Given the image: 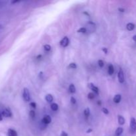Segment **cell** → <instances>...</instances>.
<instances>
[{"label":"cell","instance_id":"6da1fadb","mask_svg":"<svg viewBox=\"0 0 136 136\" xmlns=\"http://www.w3.org/2000/svg\"><path fill=\"white\" fill-rule=\"evenodd\" d=\"M23 97L24 100L25 102H29L30 101V94L29 91L27 88H24L23 92Z\"/></svg>","mask_w":136,"mask_h":136},{"label":"cell","instance_id":"7a4b0ae2","mask_svg":"<svg viewBox=\"0 0 136 136\" xmlns=\"http://www.w3.org/2000/svg\"><path fill=\"white\" fill-rule=\"evenodd\" d=\"M130 129L133 133L136 131V120L134 118H131L130 120Z\"/></svg>","mask_w":136,"mask_h":136},{"label":"cell","instance_id":"3957f363","mask_svg":"<svg viewBox=\"0 0 136 136\" xmlns=\"http://www.w3.org/2000/svg\"><path fill=\"white\" fill-rule=\"evenodd\" d=\"M118 80L120 83H124L125 81V78H124V72L122 70V68H120V70L118 74Z\"/></svg>","mask_w":136,"mask_h":136},{"label":"cell","instance_id":"277c9868","mask_svg":"<svg viewBox=\"0 0 136 136\" xmlns=\"http://www.w3.org/2000/svg\"><path fill=\"white\" fill-rule=\"evenodd\" d=\"M2 116L6 117V118H9L12 116V113H11L10 110L8 109V108H6L2 112Z\"/></svg>","mask_w":136,"mask_h":136},{"label":"cell","instance_id":"5b68a950","mask_svg":"<svg viewBox=\"0 0 136 136\" xmlns=\"http://www.w3.org/2000/svg\"><path fill=\"white\" fill-rule=\"evenodd\" d=\"M60 44L62 47H67L69 44V39H68L67 37H65L63 38V39L61 40V42H60Z\"/></svg>","mask_w":136,"mask_h":136},{"label":"cell","instance_id":"8992f818","mask_svg":"<svg viewBox=\"0 0 136 136\" xmlns=\"http://www.w3.org/2000/svg\"><path fill=\"white\" fill-rule=\"evenodd\" d=\"M42 122L45 124H49L51 122V118L48 115H45V116L43 117Z\"/></svg>","mask_w":136,"mask_h":136},{"label":"cell","instance_id":"52a82bcc","mask_svg":"<svg viewBox=\"0 0 136 136\" xmlns=\"http://www.w3.org/2000/svg\"><path fill=\"white\" fill-rule=\"evenodd\" d=\"M88 87H89V88H90V89H91L92 90H93V91L95 93H96L97 94H98L99 93L98 88L95 86L94 84H92V83H89V84H88Z\"/></svg>","mask_w":136,"mask_h":136},{"label":"cell","instance_id":"ba28073f","mask_svg":"<svg viewBox=\"0 0 136 136\" xmlns=\"http://www.w3.org/2000/svg\"><path fill=\"white\" fill-rule=\"evenodd\" d=\"M95 27H96V24L94 23H93V22H90L88 24V25H87V27H86V31H87V29H88L89 31H90V32H92V30L91 29L92 28V29H93L94 31L95 30Z\"/></svg>","mask_w":136,"mask_h":136},{"label":"cell","instance_id":"9c48e42d","mask_svg":"<svg viewBox=\"0 0 136 136\" xmlns=\"http://www.w3.org/2000/svg\"><path fill=\"white\" fill-rule=\"evenodd\" d=\"M121 99H122V96H121V94H116L114 96V98L113 100H114V102L115 103L118 104V103L120 102V101H121Z\"/></svg>","mask_w":136,"mask_h":136},{"label":"cell","instance_id":"30bf717a","mask_svg":"<svg viewBox=\"0 0 136 136\" xmlns=\"http://www.w3.org/2000/svg\"><path fill=\"white\" fill-rule=\"evenodd\" d=\"M45 100H46V101H47L48 103H51V102L53 101V96H52L51 94H48L46 95Z\"/></svg>","mask_w":136,"mask_h":136},{"label":"cell","instance_id":"8fae6325","mask_svg":"<svg viewBox=\"0 0 136 136\" xmlns=\"http://www.w3.org/2000/svg\"><path fill=\"white\" fill-rule=\"evenodd\" d=\"M118 123L120 125H124L125 124V119L122 116H120L119 115L118 116Z\"/></svg>","mask_w":136,"mask_h":136},{"label":"cell","instance_id":"7c38bea8","mask_svg":"<svg viewBox=\"0 0 136 136\" xmlns=\"http://www.w3.org/2000/svg\"><path fill=\"white\" fill-rule=\"evenodd\" d=\"M8 136H17V133L14 129H8Z\"/></svg>","mask_w":136,"mask_h":136},{"label":"cell","instance_id":"4fadbf2b","mask_svg":"<svg viewBox=\"0 0 136 136\" xmlns=\"http://www.w3.org/2000/svg\"><path fill=\"white\" fill-rule=\"evenodd\" d=\"M126 28L128 31H133L135 28V25L133 23H127L126 25Z\"/></svg>","mask_w":136,"mask_h":136},{"label":"cell","instance_id":"5bb4252c","mask_svg":"<svg viewBox=\"0 0 136 136\" xmlns=\"http://www.w3.org/2000/svg\"><path fill=\"white\" fill-rule=\"evenodd\" d=\"M108 74L110 75H112L114 72V66L112 65H110L108 66Z\"/></svg>","mask_w":136,"mask_h":136},{"label":"cell","instance_id":"9a60e30c","mask_svg":"<svg viewBox=\"0 0 136 136\" xmlns=\"http://www.w3.org/2000/svg\"><path fill=\"white\" fill-rule=\"evenodd\" d=\"M123 131H124V129L122 128V127H118L117 128V129L116 130V135L117 136H120V135L122 134V133H123Z\"/></svg>","mask_w":136,"mask_h":136},{"label":"cell","instance_id":"2e32d148","mask_svg":"<svg viewBox=\"0 0 136 136\" xmlns=\"http://www.w3.org/2000/svg\"><path fill=\"white\" fill-rule=\"evenodd\" d=\"M69 92H70V93H75L76 88L75 86L73 84H70V86H69Z\"/></svg>","mask_w":136,"mask_h":136},{"label":"cell","instance_id":"e0dca14e","mask_svg":"<svg viewBox=\"0 0 136 136\" xmlns=\"http://www.w3.org/2000/svg\"><path fill=\"white\" fill-rule=\"evenodd\" d=\"M50 108L53 110V111H57L59 109V106H58L57 104L56 103H52L50 106Z\"/></svg>","mask_w":136,"mask_h":136},{"label":"cell","instance_id":"ac0fdd59","mask_svg":"<svg viewBox=\"0 0 136 136\" xmlns=\"http://www.w3.org/2000/svg\"><path fill=\"white\" fill-rule=\"evenodd\" d=\"M77 32L80 33H85L86 32V29L85 27H81L77 31Z\"/></svg>","mask_w":136,"mask_h":136},{"label":"cell","instance_id":"d6986e66","mask_svg":"<svg viewBox=\"0 0 136 136\" xmlns=\"http://www.w3.org/2000/svg\"><path fill=\"white\" fill-rule=\"evenodd\" d=\"M84 114L85 115V116L88 117L90 115V108L89 107H86V109L84 110Z\"/></svg>","mask_w":136,"mask_h":136},{"label":"cell","instance_id":"ffe728a7","mask_svg":"<svg viewBox=\"0 0 136 136\" xmlns=\"http://www.w3.org/2000/svg\"><path fill=\"white\" fill-rule=\"evenodd\" d=\"M44 49H45L46 51H49L51 49V47H50V45H44Z\"/></svg>","mask_w":136,"mask_h":136},{"label":"cell","instance_id":"44dd1931","mask_svg":"<svg viewBox=\"0 0 136 136\" xmlns=\"http://www.w3.org/2000/svg\"><path fill=\"white\" fill-rule=\"evenodd\" d=\"M68 67H69L70 68H72V69H75V68H77V66L75 63H70V65H69Z\"/></svg>","mask_w":136,"mask_h":136},{"label":"cell","instance_id":"7402d4cb","mask_svg":"<svg viewBox=\"0 0 136 136\" xmlns=\"http://www.w3.org/2000/svg\"><path fill=\"white\" fill-rule=\"evenodd\" d=\"M94 97H95L94 94H93L92 92H90V93H89L88 94V99H90V100H92V99L94 98Z\"/></svg>","mask_w":136,"mask_h":136},{"label":"cell","instance_id":"603a6c76","mask_svg":"<svg viewBox=\"0 0 136 136\" xmlns=\"http://www.w3.org/2000/svg\"><path fill=\"white\" fill-rule=\"evenodd\" d=\"M98 63L99 66L101 67V68H102V67L104 66V61H102V60H99V61H98Z\"/></svg>","mask_w":136,"mask_h":136},{"label":"cell","instance_id":"cb8c5ba5","mask_svg":"<svg viewBox=\"0 0 136 136\" xmlns=\"http://www.w3.org/2000/svg\"><path fill=\"white\" fill-rule=\"evenodd\" d=\"M29 115L32 118H34L35 116V112L33 110H31L30 112H29Z\"/></svg>","mask_w":136,"mask_h":136},{"label":"cell","instance_id":"d4e9b609","mask_svg":"<svg viewBox=\"0 0 136 136\" xmlns=\"http://www.w3.org/2000/svg\"><path fill=\"white\" fill-rule=\"evenodd\" d=\"M102 112H103V113L105 114H109L108 110H107V108H106V107H103V108H102Z\"/></svg>","mask_w":136,"mask_h":136},{"label":"cell","instance_id":"484cf974","mask_svg":"<svg viewBox=\"0 0 136 136\" xmlns=\"http://www.w3.org/2000/svg\"><path fill=\"white\" fill-rule=\"evenodd\" d=\"M70 102L72 104H76V100L75 98H74V97H71V98H70Z\"/></svg>","mask_w":136,"mask_h":136},{"label":"cell","instance_id":"4316f807","mask_svg":"<svg viewBox=\"0 0 136 136\" xmlns=\"http://www.w3.org/2000/svg\"><path fill=\"white\" fill-rule=\"evenodd\" d=\"M30 106L33 107V108H36V103L35 102H31L30 104Z\"/></svg>","mask_w":136,"mask_h":136},{"label":"cell","instance_id":"83f0119b","mask_svg":"<svg viewBox=\"0 0 136 136\" xmlns=\"http://www.w3.org/2000/svg\"><path fill=\"white\" fill-rule=\"evenodd\" d=\"M61 136H68V134H67V133H66L65 131H62Z\"/></svg>","mask_w":136,"mask_h":136},{"label":"cell","instance_id":"f1b7e54d","mask_svg":"<svg viewBox=\"0 0 136 136\" xmlns=\"http://www.w3.org/2000/svg\"><path fill=\"white\" fill-rule=\"evenodd\" d=\"M102 51H103L105 54H107V48H102Z\"/></svg>","mask_w":136,"mask_h":136},{"label":"cell","instance_id":"f546056e","mask_svg":"<svg viewBox=\"0 0 136 136\" xmlns=\"http://www.w3.org/2000/svg\"><path fill=\"white\" fill-rule=\"evenodd\" d=\"M118 10H119V11H121V12H124V11H125V9H123V8H119Z\"/></svg>","mask_w":136,"mask_h":136},{"label":"cell","instance_id":"4dcf8cb0","mask_svg":"<svg viewBox=\"0 0 136 136\" xmlns=\"http://www.w3.org/2000/svg\"><path fill=\"white\" fill-rule=\"evenodd\" d=\"M92 129H88V130L86 131V133H89L92 132Z\"/></svg>","mask_w":136,"mask_h":136},{"label":"cell","instance_id":"1f68e13d","mask_svg":"<svg viewBox=\"0 0 136 136\" xmlns=\"http://www.w3.org/2000/svg\"><path fill=\"white\" fill-rule=\"evenodd\" d=\"M2 120H3V116H2V112H0V121H2Z\"/></svg>","mask_w":136,"mask_h":136},{"label":"cell","instance_id":"d6a6232c","mask_svg":"<svg viewBox=\"0 0 136 136\" xmlns=\"http://www.w3.org/2000/svg\"><path fill=\"white\" fill-rule=\"evenodd\" d=\"M133 40L134 41L136 42V35H134L133 37Z\"/></svg>","mask_w":136,"mask_h":136},{"label":"cell","instance_id":"836d02e7","mask_svg":"<svg viewBox=\"0 0 136 136\" xmlns=\"http://www.w3.org/2000/svg\"><path fill=\"white\" fill-rule=\"evenodd\" d=\"M98 104L99 105H101V101L100 100H98Z\"/></svg>","mask_w":136,"mask_h":136}]
</instances>
